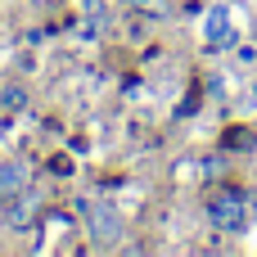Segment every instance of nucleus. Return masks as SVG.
<instances>
[{"label": "nucleus", "instance_id": "obj_4", "mask_svg": "<svg viewBox=\"0 0 257 257\" xmlns=\"http://www.w3.org/2000/svg\"><path fill=\"white\" fill-rule=\"evenodd\" d=\"M27 190V167L23 163H0V203H14V194Z\"/></svg>", "mask_w": 257, "mask_h": 257}, {"label": "nucleus", "instance_id": "obj_1", "mask_svg": "<svg viewBox=\"0 0 257 257\" xmlns=\"http://www.w3.org/2000/svg\"><path fill=\"white\" fill-rule=\"evenodd\" d=\"M81 212H86V230H90V239L95 244H117L122 239V217H117V208L113 203H104V199H95V203H81Z\"/></svg>", "mask_w": 257, "mask_h": 257}, {"label": "nucleus", "instance_id": "obj_5", "mask_svg": "<svg viewBox=\"0 0 257 257\" xmlns=\"http://www.w3.org/2000/svg\"><path fill=\"white\" fill-rule=\"evenodd\" d=\"M36 212H41V199H36V194H14L9 226H14V230H23V226H32V221H36Z\"/></svg>", "mask_w": 257, "mask_h": 257}, {"label": "nucleus", "instance_id": "obj_7", "mask_svg": "<svg viewBox=\"0 0 257 257\" xmlns=\"http://www.w3.org/2000/svg\"><path fill=\"white\" fill-rule=\"evenodd\" d=\"M5 104H9V108H18V104H23V90H18V86H14V90H5Z\"/></svg>", "mask_w": 257, "mask_h": 257}, {"label": "nucleus", "instance_id": "obj_8", "mask_svg": "<svg viewBox=\"0 0 257 257\" xmlns=\"http://www.w3.org/2000/svg\"><path fill=\"white\" fill-rule=\"evenodd\" d=\"M86 5H90V9H95V5H99V0H86Z\"/></svg>", "mask_w": 257, "mask_h": 257}, {"label": "nucleus", "instance_id": "obj_3", "mask_svg": "<svg viewBox=\"0 0 257 257\" xmlns=\"http://www.w3.org/2000/svg\"><path fill=\"white\" fill-rule=\"evenodd\" d=\"M203 41L217 45V50L235 41V14H230L226 5H212V9L203 14Z\"/></svg>", "mask_w": 257, "mask_h": 257}, {"label": "nucleus", "instance_id": "obj_2", "mask_svg": "<svg viewBox=\"0 0 257 257\" xmlns=\"http://www.w3.org/2000/svg\"><path fill=\"white\" fill-rule=\"evenodd\" d=\"M208 221H212L217 230H226V235H244V226H248L244 194H217V199L208 203Z\"/></svg>", "mask_w": 257, "mask_h": 257}, {"label": "nucleus", "instance_id": "obj_6", "mask_svg": "<svg viewBox=\"0 0 257 257\" xmlns=\"http://www.w3.org/2000/svg\"><path fill=\"white\" fill-rule=\"evenodd\" d=\"M136 9H145V14H154V18H167L172 14V0H131Z\"/></svg>", "mask_w": 257, "mask_h": 257}]
</instances>
